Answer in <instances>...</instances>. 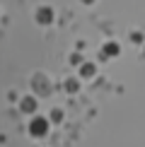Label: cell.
<instances>
[{
	"mask_svg": "<svg viewBox=\"0 0 145 147\" xmlns=\"http://www.w3.org/2000/svg\"><path fill=\"white\" fill-rule=\"evenodd\" d=\"M29 133H32L34 138H44L46 133H48V118H44V116L32 118V123H29Z\"/></svg>",
	"mask_w": 145,
	"mask_h": 147,
	"instance_id": "6da1fadb",
	"label": "cell"
},
{
	"mask_svg": "<svg viewBox=\"0 0 145 147\" xmlns=\"http://www.w3.org/2000/svg\"><path fill=\"white\" fill-rule=\"evenodd\" d=\"M36 22L39 24H51L53 22V10L51 7H39V12H36Z\"/></svg>",
	"mask_w": 145,
	"mask_h": 147,
	"instance_id": "7a4b0ae2",
	"label": "cell"
},
{
	"mask_svg": "<svg viewBox=\"0 0 145 147\" xmlns=\"http://www.w3.org/2000/svg\"><path fill=\"white\" fill-rule=\"evenodd\" d=\"M22 111L24 113H34L36 111V99L34 96H24L22 99Z\"/></svg>",
	"mask_w": 145,
	"mask_h": 147,
	"instance_id": "3957f363",
	"label": "cell"
},
{
	"mask_svg": "<svg viewBox=\"0 0 145 147\" xmlns=\"http://www.w3.org/2000/svg\"><path fill=\"white\" fill-rule=\"evenodd\" d=\"M104 56H119V44H114V41L106 44L104 46Z\"/></svg>",
	"mask_w": 145,
	"mask_h": 147,
	"instance_id": "277c9868",
	"label": "cell"
},
{
	"mask_svg": "<svg viewBox=\"0 0 145 147\" xmlns=\"http://www.w3.org/2000/svg\"><path fill=\"white\" fill-rule=\"evenodd\" d=\"M80 72H82V77H92L94 75V65L92 63H85L82 68H80Z\"/></svg>",
	"mask_w": 145,
	"mask_h": 147,
	"instance_id": "5b68a950",
	"label": "cell"
},
{
	"mask_svg": "<svg viewBox=\"0 0 145 147\" xmlns=\"http://www.w3.org/2000/svg\"><path fill=\"white\" fill-rule=\"evenodd\" d=\"M65 89L68 92H77V82L75 80H68V82H65Z\"/></svg>",
	"mask_w": 145,
	"mask_h": 147,
	"instance_id": "8992f818",
	"label": "cell"
},
{
	"mask_svg": "<svg viewBox=\"0 0 145 147\" xmlns=\"http://www.w3.org/2000/svg\"><path fill=\"white\" fill-rule=\"evenodd\" d=\"M82 3H94V0H82Z\"/></svg>",
	"mask_w": 145,
	"mask_h": 147,
	"instance_id": "52a82bcc",
	"label": "cell"
}]
</instances>
